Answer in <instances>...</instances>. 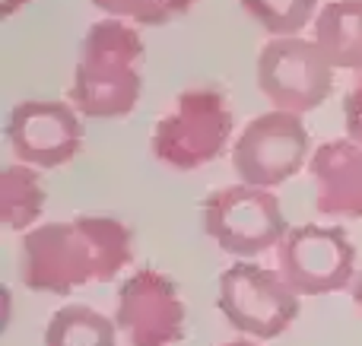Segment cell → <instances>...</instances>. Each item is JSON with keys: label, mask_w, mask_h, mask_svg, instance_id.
<instances>
[{"label": "cell", "mask_w": 362, "mask_h": 346, "mask_svg": "<svg viewBox=\"0 0 362 346\" xmlns=\"http://www.w3.org/2000/svg\"><path fill=\"white\" fill-rule=\"evenodd\" d=\"M83 114L70 102L25 99L6 118L13 156L32 169H57L83 150Z\"/></svg>", "instance_id": "30bf717a"}, {"label": "cell", "mask_w": 362, "mask_h": 346, "mask_svg": "<svg viewBox=\"0 0 362 346\" xmlns=\"http://www.w3.org/2000/svg\"><path fill=\"white\" fill-rule=\"evenodd\" d=\"M276 270L305 296H331L356 280V248L340 226H293L276 248Z\"/></svg>", "instance_id": "ba28073f"}, {"label": "cell", "mask_w": 362, "mask_h": 346, "mask_svg": "<svg viewBox=\"0 0 362 346\" xmlns=\"http://www.w3.org/2000/svg\"><path fill=\"white\" fill-rule=\"evenodd\" d=\"M344 131H346V140L362 146V73L350 83L344 95Z\"/></svg>", "instance_id": "e0dca14e"}, {"label": "cell", "mask_w": 362, "mask_h": 346, "mask_svg": "<svg viewBox=\"0 0 362 346\" xmlns=\"http://www.w3.org/2000/svg\"><path fill=\"white\" fill-rule=\"evenodd\" d=\"M144 38L124 19L89 25L70 83V105L83 118H127L140 102Z\"/></svg>", "instance_id": "7a4b0ae2"}, {"label": "cell", "mask_w": 362, "mask_h": 346, "mask_svg": "<svg viewBox=\"0 0 362 346\" xmlns=\"http://www.w3.org/2000/svg\"><path fill=\"white\" fill-rule=\"evenodd\" d=\"M93 4L112 19L137 25H165L169 19L187 13L197 0H93Z\"/></svg>", "instance_id": "2e32d148"}, {"label": "cell", "mask_w": 362, "mask_h": 346, "mask_svg": "<svg viewBox=\"0 0 362 346\" xmlns=\"http://www.w3.org/2000/svg\"><path fill=\"white\" fill-rule=\"evenodd\" d=\"M200 226L216 241L219 251L238 261L274 251L289 232L286 213L274 191L245 181L213 191L200 207Z\"/></svg>", "instance_id": "277c9868"}, {"label": "cell", "mask_w": 362, "mask_h": 346, "mask_svg": "<svg viewBox=\"0 0 362 346\" xmlns=\"http://www.w3.org/2000/svg\"><path fill=\"white\" fill-rule=\"evenodd\" d=\"M315 42L337 70L362 73V0H334L321 6Z\"/></svg>", "instance_id": "7c38bea8"}, {"label": "cell", "mask_w": 362, "mask_h": 346, "mask_svg": "<svg viewBox=\"0 0 362 346\" xmlns=\"http://www.w3.org/2000/svg\"><path fill=\"white\" fill-rule=\"evenodd\" d=\"M219 346H261V343H257V340H245V337H242V340H226Z\"/></svg>", "instance_id": "ffe728a7"}, {"label": "cell", "mask_w": 362, "mask_h": 346, "mask_svg": "<svg viewBox=\"0 0 362 346\" xmlns=\"http://www.w3.org/2000/svg\"><path fill=\"white\" fill-rule=\"evenodd\" d=\"M334 64L315 38H270L257 57V89L280 112L308 114L325 105L334 89Z\"/></svg>", "instance_id": "8992f818"}, {"label": "cell", "mask_w": 362, "mask_h": 346, "mask_svg": "<svg viewBox=\"0 0 362 346\" xmlns=\"http://www.w3.org/2000/svg\"><path fill=\"white\" fill-rule=\"evenodd\" d=\"M312 153V133L302 114L270 108L238 133L232 146V169L245 184L270 191L299 175Z\"/></svg>", "instance_id": "52a82bcc"}, {"label": "cell", "mask_w": 362, "mask_h": 346, "mask_svg": "<svg viewBox=\"0 0 362 346\" xmlns=\"http://www.w3.org/2000/svg\"><path fill=\"white\" fill-rule=\"evenodd\" d=\"M350 296H353V302H356V309L362 311V270L356 273V280L350 283Z\"/></svg>", "instance_id": "d6986e66"}, {"label": "cell", "mask_w": 362, "mask_h": 346, "mask_svg": "<svg viewBox=\"0 0 362 346\" xmlns=\"http://www.w3.org/2000/svg\"><path fill=\"white\" fill-rule=\"evenodd\" d=\"M185 299L163 270L140 267L118 286L115 324L131 346H175L185 337Z\"/></svg>", "instance_id": "9c48e42d"}, {"label": "cell", "mask_w": 362, "mask_h": 346, "mask_svg": "<svg viewBox=\"0 0 362 346\" xmlns=\"http://www.w3.org/2000/svg\"><path fill=\"white\" fill-rule=\"evenodd\" d=\"M45 346H115L118 324L89 305H64L45 324Z\"/></svg>", "instance_id": "5bb4252c"}, {"label": "cell", "mask_w": 362, "mask_h": 346, "mask_svg": "<svg viewBox=\"0 0 362 346\" xmlns=\"http://www.w3.org/2000/svg\"><path fill=\"white\" fill-rule=\"evenodd\" d=\"M25 4H32V0H0V19H10V16H16V13L23 10Z\"/></svg>", "instance_id": "ac0fdd59"}, {"label": "cell", "mask_w": 362, "mask_h": 346, "mask_svg": "<svg viewBox=\"0 0 362 346\" xmlns=\"http://www.w3.org/2000/svg\"><path fill=\"white\" fill-rule=\"evenodd\" d=\"M45 184L38 169L32 165H6L0 175V222L13 232H29L35 229L38 216L45 210Z\"/></svg>", "instance_id": "4fadbf2b"}, {"label": "cell", "mask_w": 362, "mask_h": 346, "mask_svg": "<svg viewBox=\"0 0 362 346\" xmlns=\"http://www.w3.org/2000/svg\"><path fill=\"white\" fill-rule=\"evenodd\" d=\"M134 261V232L115 216H74L35 226L19 239V280L32 292L70 296L108 283Z\"/></svg>", "instance_id": "6da1fadb"}, {"label": "cell", "mask_w": 362, "mask_h": 346, "mask_svg": "<svg viewBox=\"0 0 362 346\" xmlns=\"http://www.w3.org/2000/svg\"><path fill=\"white\" fill-rule=\"evenodd\" d=\"M299 292L283 280L280 270L255 261H238L219 273L216 305L229 328L251 340H276L299 318Z\"/></svg>", "instance_id": "5b68a950"}, {"label": "cell", "mask_w": 362, "mask_h": 346, "mask_svg": "<svg viewBox=\"0 0 362 346\" xmlns=\"http://www.w3.org/2000/svg\"><path fill=\"white\" fill-rule=\"evenodd\" d=\"M245 16L257 23L270 38L299 35L308 23L318 19V0H238Z\"/></svg>", "instance_id": "9a60e30c"}, {"label": "cell", "mask_w": 362, "mask_h": 346, "mask_svg": "<svg viewBox=\"0 0 362 346\" xmlns=\"http://www.w3.org/2000/svg\"><path fill=\"white\" fill-rule=\"evenodd\" d=\"M232 108L216 86H194L175 99L150 137L153 156L175 172H194L223 156L232 137Z\"/></svg>", "instance_id": "3957f363"}, {"label": "cell", "mask_w": 362, "mask_h": 346, "mask_svg": "<svg viewBox=\"0 0 362 346\" xmlns=\"http://www.w3.org/2000/svg\"><path fill=\"white\" fill-rule=\"evenodd\" d=\"M315 178V207L334 220H362V146L353 140H325L308 159Z\"/></svg>", "instance_id": "8fae6325"}]
</instances>
